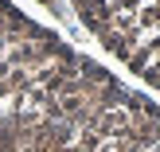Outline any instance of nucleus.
<instances>
[{"instance_id":"f03ea898","label":"nucleus","mask_w":160,"mask_h":152,"mask_svg":"<svg viewBox=\"0 0 160 152\" xmlns=\"http://www.w3.org/2000/svg\"><path fill=\"white\" fill-rule=\"evenodd\" d=\"M74 20L160 90V0H67Z\"/></svg>"},{"instance_id":"f257e3e1","label":"nucleus","mask_w":160,"mask_h":152,"mask_svg":"<svg viewBox=\"0 0 160 152\" xmlns=\"http://www.w3.org/2000/svg\"><path fill=\"white\" fill-rule=\"evenodd\" d=\"M0 152H160V105L0 0Z\"/></svg>"}]
</instances>
